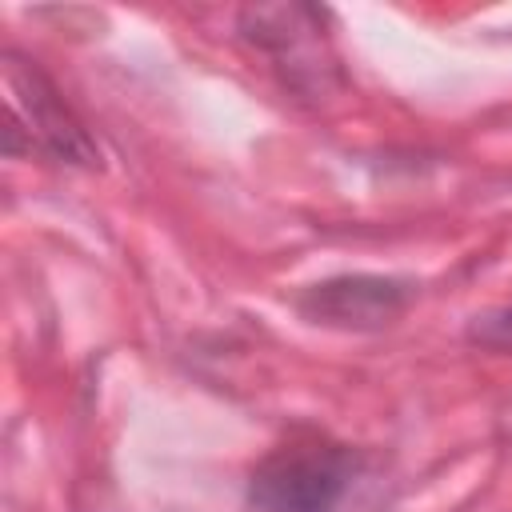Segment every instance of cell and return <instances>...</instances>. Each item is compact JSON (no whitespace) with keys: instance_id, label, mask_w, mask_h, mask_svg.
<instances>
[{"instance_id":"obj_1","label":"cell","mask_w":512,"mask_h":512,"mask_svg":"<svg viewBox=\"0 0 512 512\" xmlns=\"http://www.w3.org/2000/svg\"><path fill=\"white\" fill-rule=\"evenodd\" d=\"M364 456L320 432H296L276 444L248 476L252 512H336L352 492Z\"/></svg>"},{"instance_id":"obj_4","label":"cell","mask_w":512,"mask_h":512,"mask_svg":"<svg viewBox=\"0 0 512 512\" xmlns=\"http://www.w3.org/2000/svg\"><path fill=\"white\" fill-rule=\"evenodd\" d=\"M412 304V284L396 276H328L320 284H308L296 296V312L324 328H348V332H376L392 324Z\"/></svg>"},{"instance_id":"obj_3","label":"cell","mask_w":512,"mask_h":512,"mask_svg":"<svg viewBox=\"0 0 512 512\" xmlns=\"http://www.w3.org/2000/svg\"><path fill=\"white\" fill-rule=\"evenodd\" d=\"M324 8L312 4H260L240 12V36L268 52L284 80L300 92H324V80L336 72L324 40Z\"/></svg>"},{"instance_id":"obj_2","label":"cell","mask_w":512,"mask_h":512,"mask_svg":"<svg viewBox=\"0 0 512 512\" xmlns=\"http://www.w3.org/2000/svg\"><path fill=\"white\" fill-rule=\"evenodd\" d=\"M4 84H8V120H4V152H44L60 164L96 168L100 148L88 136L84 120L64 104L56 84L20 52H4Z\"/></svg>"},{"instance_id":"obj_5","label":"cell","mask_w":512,"mask_h":512,"mask_svg":"<svg viewBox=\"0 0 512 512\" xmlns=\"http://www.w3.org/2000/svg\"><path fill=\"white\" fill-rule=\"evenodd\" d=\"M464 336L488 352H512V308H492L468 320Z\"/></svg>"}]
</instances>
